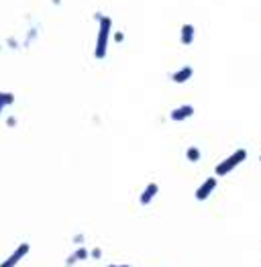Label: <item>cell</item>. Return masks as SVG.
<instances>
[{"label":"cell","instance_id":"cell-4","mask_svg":"<svg viewBox=\"0 0 261 267\" xmlns=\"http://www.w3.org/2000/svg\"><path fill=\"white\" fill-rule=\"evenodd\" d=\"M216 186H218V179L212 176V178H206L200 186H198V190H196V200L198 202H204V200H208L212 194H214V190H216Z\"/></svg>","mask_w":261,"mask_h":267},{"label":"cell","instance_id":"cell-11","mask_svg":"<svg viewBox=\"0 0 261 267\" xmlns=\"http://www.w3.org/2000/svg\"><path fill=\"white\" fill-rule=\"evenodd\" d=\"M0 104H4V106L14 104V94H10V92H0Z\"/></svg>","mask_w":261,"mask_h":267},{"label":"cell","instance_id":"cell-6","mask_svg":"<svg viewBox=\"0 0 261 267\" xmlns=\"http://www.w3.org/2000/svg\"><path fill=\"white\" fill-rule=\"evenodd\" d=\"M157 194H159V186L155 181H149L145 186V190L141 192V196H139V202H141V206H149Z\"/></svg>","mask_w":261,"mask_h":267},{"label":"cell","instance_id":"cell-2","mask_svg":"<svg viewBox=\"0 0 261 267\" xmlns=\"http://www.w3.org/2000/svg\"><path fill=\"white\" fill-rule=\"evenodd\" d=\"M247 159V151L245 149H237L235 153H231L227 159H222L218 165H216V170H214V174H216V178H222V176H229L235 168H239V165Z\"/></svg>","mask_w":261,"mask_h":267},{"label":"cell","instance_id":"cell-17","mask_svg":"<svg viewBox=\"0 0 261 267\" xmlns=\"http://www.w3.org/2000/svg\"><path fill=\"white\" fill-rule=\"evenodd\" d=\"M2 108H4V104H0V114H2Z\"/></svg>","mask_w":261,"mask_h":267},{"label":"cell","instance_id":"cell-13","mask_svg":"<svg viewBox=\"0 0 261 267\" xmlns=\"http://www.w3.org/2000/svg\"><path fill=\"white\" fill-rule=\"evenodd\" d=\"M114 41H116V43H123V41H125V33H123V31H116V33H114Z\"/></svg>","mask_w":261,"mask_h":267},{"label":"cell","instance_id":"cell-8","mask_svg":"<svg viewBox=\"0 0 261 267\" xmlns=\"http://www.w3.org/2000/svg\"><path fill=\"white\" fill-rule=\"evenodd\" d=\"M86 259H90V251H88V249H86V247L82 245V247H78L76 251H74L72 255H69V257L65 259V265H67V267H72V265H76L78 261H86Z\"/></svg>","mask_w":261,"mask_h":267},{"label":"cell","instance_id":"cell-12","mask_svg":"<svg viewBox=\"0 0 261 267\" xmlns=\"http://www.w3.org/2000/svg\"><path fill=\"white\" fill-rule=\"evenodd\" d=\"M102 257V249L100 247H94L92 251H90V259H100Z\"/></svg>","mask_w":261,"mask_h":267},{"label":"cell","instance_id":"cell-7","mask_svg":"<svg viewBox=\"0 0 261 267\" xmlns=\"http://www.w3.org/2000/svg\"><path fill=\"white\" fill-rule=\"evenodd\" d=\"M194 76V68L192 65H184V68H180L178 72L171 74V82H176V84H186V82Z\"/></svg>","mask_w":261,"mask_h":267},{"label":"cell","instance_id":"cell-16","mask_svg":"<svg viewBox=\"0 0 261 267\" xmlns=\"http://www.w3.org/2000/svg\"><path fill=\"white\" fill-rule=\"evenodd\" d=\"M108 267H131V265H108Z\"/></svg>","mask_w":261,"mask_h":267},{"label":"cell","instance_id":"cell-9","mask_svg":"<svg viewBox=\"0 0 261 267\" xmlns=\"http://www.w3.org/2000/svg\"><path fill=\"white\" fill-rule=\"evenodd\" d=\"M194 37H196L194 25H190V23L182 25V31H180V41H182V45H192V43H194Z\"/></svg>","mask_w":261,"mask_h":267},{"label":"cell","instance_id":"cell-3","mask_svg":"<svg viewBox=\"0 0 261 267\" xmlns=\"http://www.w3.org/2000/svg\"><path fill=\"white\" fill-rule=\"evenodd\" d=\"M29 251H31V245H29V243H19V247H16L14 251H12L2 263H0V267H16V265H19V263L27 257Z\"/></svg>","mask_w":261,"mask_h":267},{"label":"cell","instance_id":"cell-5","mask_svg":"<svg viewBox=\"0 0 261 267\" xmlns=\"http://www.w3.org/2000/svg\"><path fill=\"white\" fill-rule=\"evenodd\" d=\"M190 116H194V106L192 104H182V106H176L171 112H169V119L173 123H184L188 121Z\"/></svg>","mask_w":261,"mask_h":267},{"label":"cell","instance_id":"cell-1","mask_svg":"<svg viewBox=\"0 0 261 267\" xmlns=\"http://www.w3.org/2000/svg\"><path fill=\"white\" fill-rule=\"evenodd\" d=\"M110 31H112V19L104 14L98 21V35H96V45H94V57L104 59L108 51V39H110Z\"/></svg>","mask_w":261,"mask_h":267},{"label":"cell","instance_id":"cell-14","mask_svg":"<svg viewBox=\"0 0 261 267\" xmlns=\"http://www.w3.org/2000/svg\"><path fill=\"white\" fill-rule=\"evenodd\" d=\"M74 243H76L78 247H82V245H84V235H82V232H78V235L74 237Z\"/></svg>","mask_w":261,"mask_h":267},{"label":"cell","instance_id":"cell-18","mask_svg":"<svg viewBox=\"0 0 261 267\" xmlns=\"http://www.w3.org/2000/svg\"><path fill=\"white\" fill-rule=\"evenodd\" d=\"M259 161H261V155H259Z\"/></svg>","mask_w":261,"mask_h":267},{"label":"cell","instance_id":"cell-15","mask_svg":"<svg viewBox=\"0 0 261 267\" xmlns=\"http://www.w3.org/2000/svg\"><path fill=\"white\" fill-rule=\"evenodd\" d=\"M6 125H8V127H14V125H16V119H14V116H8V119H6Z\"/></svg>","mask_w":261,"mask_h":267},{"label":"cell","instance_id":"cell-10","mask_svg":"<svg viewBox=\"0 0 261 267\" xmlns=\"http://www.w3.org/2000/svg\"><path fill=\"white\" fill-rule=\"evenodd\" d=\"M200 157H202V153H200V149H198L196 145H192V147H188V149H186V159H188L190 163L200 161Z\"/></svg>","mask_w":261,"mask_h":267}]
</instances>
